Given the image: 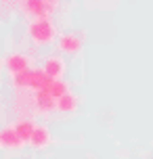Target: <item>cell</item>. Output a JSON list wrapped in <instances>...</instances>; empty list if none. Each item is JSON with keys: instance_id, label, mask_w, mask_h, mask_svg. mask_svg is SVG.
I'll return each instance as SVG.
<instances>
[{"instance_id": "1", "label": "cell", "mask_w": 153, "mask_h": 159, "mask_svg": "<svg viewBox=\"0 0 153 159\" xmlns=\"http://www.w3.org/2000/svg\"><path fill=\"white\" fill-rule=\"evenodd\" d=\"M27 36L34 44L46 46L57 40V27L50 19H34L27 23Z\"/></svg>"}, {"instance_id": "2", "label": "cell", "mask_w": 153, "mask_h": 159, "mask_svg": "<svg viewBox=\"0 0 153 159\" xmlns=\"http://www.w3.org/2000/svg\"><path fill=\"white\" fill-rule=\"evenodd\" d=\"M59 0H21V11L27 17L34 19H50V15L57 11Z\"/></svg>"}, {"instance_id": "3", "label": "cell", "mask_w": 153, "mask_h": 159, "mask_svg": "<svg viewBox=\"0 0 153 159\" xmlns=\"http://www.w3.org/2000/svg\"><path fill=\"white\" fill-rule=\"evenodd\" d=\"M23 144H25V140L17 134V130H15L13 124L7 126L0 132V147H2L4 151H17V149H21Z\"/></svg>"}, {"instance_id": "4", "label": "cell", "mask_w": 153, "mask_h": 159, "mask_svg": "<svg viewBox=\"0 0 153 159\" xmlns=\"http://www.w3.org/2000/svg\"><path fill=\"white\" fill-rule=\"evenodd\" d=\"M4 67L11 75H17L21 71H27L30 69V57L23 55V52H11V55L4 59Z\"/></svg>"}, {"instance_id": "5", "label": "cell", "mask_w": 153, "mask_h": 159, "mask_svg": "<svg viewBox=\"0 0 153 159\" xmlns=\"http://www.w3.org/2000/svg\"><path fill=\"white\" fill-rule=\"evenodd\" d=\"M42 69L50 75V80H63V73H65V61L61 57L57 55H50L46 57V61L42 65Z\"/></svg>"}, {"instance_id": "6", "label": "cell", "mask_w": 153, "mask_h": 159, "mask_svg": "<svg viewBox=\"0 0 153 159\" xmlns=\"http://www.w3.org/2000/svg\"><path fill=\"white\" fill-rule=\"evenodd\" d=\"M57 48H59L61 52L73 55V52H78L82 48V40H80V36H76V34H63V36H59V40H57Z\"/></svg>"}, {"instance_id": "7", "label": "cell", "mask_w": 153, "mask_h": 159, "mask_svg": "<svg viewBox=\"0 0 153 159\" xmlns=\"http://www.w3.org/2000/svg\"><path fill=\"white\" fill-rule=\"evenodd\" d=\"M53 143V134H50V130L46 126H42V124H38V128H36V132H34V136H32V140H30V147L32 149H46L49 144Z\"/></svg>"}, {"instance_id": "8", "label": "cell", "mask_w": 153, "mask_h": 159, "mask_svg": "<svg viewBox=\"0 0 153 159\" xmlns=\"http://www.w3.org/2000/svg\"><path fill=\"white\" fill-rule=\"evenodd\" d=\"M34 103H36V111L38 113H50L57 109V101L44 90V92H34Z\"/></svg>"}, {"instance_id": "9", "label": "cell", "mask_w": 153, "mask_h": 159, "mask_svg": "<svg viewBox=\"0 0 153 159\" xmlns=\"http://www.w3.org/2000/svg\"><path fill=\"white\" fill-rule=\"evenodd\" d=\"M50 84H53V80L50 75L44 69H32V92H44V90H49Z\"/></svg>"}, {"instance_id": "10", "label": "cell", "mask_w": 153, "mask_h": 159, "mask_svg": "<svg viewBox=\"0 0 153 159\" xmlns=\"http://www.w3.org/2000/svg\"><path fill=\"white\" fill-rule=\"evenodd\" d=\"M13 126H15L17 134L21 136L25 143H30L32 136H34V132H36V128H38V124H36L34 119H30V117H23V119H17Z\"/></svg>"}, {"instance_id": "11", "label": "cell", "mask_w": 153, "mask_h": 159, "mask_svg": "<svg viewBox=\"0 0 153 159\" xmlns=\"http://www.w3.org/2000/svg\"><path fill=\"white\" fill-rule=\"evenodd\" d=\"M57 109H59L61 113H73L76 109H78V96L69 90L65 96H61V98L57 101Z\"/></svg>"}, {"instance_id": "12", "label": "cell", "mask_w": 153, "mask_h": 159, "mask_svg": "<svg viewBox=\"0 0 153 159\" xmlns=\"http://www.w3.org/2000/svg\"><path fill=\"white\" fill-rule=\"evenodd\" d=\"M11 84L17 90H30L32 88V69L21 71V73H17V75H11Z\"/></svg>"}, {"instance_id": "13", "label": "cell", "mask_w": 153, "mask_h": 159, "mask_svg": "<svg viewBox=\"0 0 153 159\" xmlns=\"http://www.w3.org/2000/svg\"><path fill=\"white\" fill-rule=\"evenodd\" d=\"M55 101H59L61 96H65L67 92H69V84L65 82V80H53V84H50V88L46 90Z\"/></svg>"}]
</instances>
